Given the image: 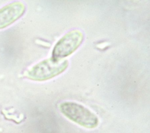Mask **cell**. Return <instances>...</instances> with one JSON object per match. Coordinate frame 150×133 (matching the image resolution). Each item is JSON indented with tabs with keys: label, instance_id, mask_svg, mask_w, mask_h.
<instances>
[{
	"label": "cell",
	"instance_id": "277c9868",
	"mask_svg": "<svg viewBox=\"0 0 150 133\" xmlns=\"http://www.w3.org/2000/svg\"><path fill=\"white\" fill-rule=\"evenodd\" d=\"M25 11V5L20 2L11 3L0 9V29L16 21L24 13Z\"/></svg>",
	"mask_w": 150,
	"mask_h": 133
},
{
	"label": "cell",
	"instance_id": "6da1fadb",
	"mask_svg": "<svg viewBox=\"0 0 150 133\" xmlns=\"http://www.w3.org/2000/svg\"><path fill=\"white\" fill-rule=\"evenodd\" d=\"M61 112L70 120L87 128H94L98 124L97 115L84 106L74 102L60 104Z\"/></svg>",
	"mask_w": 150,
	"mask_h": 133
},
{
	"label": "cell",
	"instance_id": "7a4b0ae2",
	"mask_svg": "<svg viewBox=\"0 0 150 133\" xmlns=\"http://www.w3.org/2000/svg\"><path fill=\"white\" fill-rule=\"evenodd\" d=\"M68 65L67 60H56L51 57L33 66L25 72V76L33 80L44 81L60 74L67 69Z\"/></svg>",
	"mask_w": 150,
	"mask_h": 133
},
{
	"label": "cell",
	"instance_id": "3957f363",
	"mask_svg": "<svg viewBox=\"0 0 150 133\" xmlns=\"http://www.w3.org/2000/svg\"><path fill=\"white\" fill-rule=\"evenodd\" d=\"M84 39L83 32L79 30H72L66 33L54 45L52 57L56 60L71 54L81 45Z\"/></svg>",
	"mask_w": 150,
	"mask_h": 133
}]
</instances>
